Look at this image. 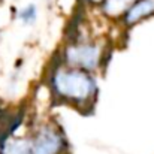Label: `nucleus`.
<instances>
[{
    "label": "nucleus",
    "instance_id": "f257e3e1",
    "mask_svg": "<svg viewBox=\"0 0 154 154\" xmlns=\"http://www.w3.org/2000/svg\"><path fill=\"white\" fill-rule=\"evenodd\" d=\"M45 85L57 105L69 106L82 114H90L99 97L96 73L67 66L57 58L47 69Z\"/></svg>",
    "mask_w": 154,
    "mask_h": 154
},
{
    "label": "nucleus",
    "instance_id": "f03ea898",
    "mask_svg": "<svg viewBox=\"0 0 154 154\" xmlns=\"http://www.w3.org/2000/svg\"><path fill=\"white\" fill-rule=\"evenodd\" d=\"M109 55L111 45L103 36H94L90 32L78 29L76 33H69L55 58L67 66L97 75L105 69Z\"/></svg>",
    "mask_w": 154,
    "mask_h": 154
},
{
    "label": "nucleus",
    "instance_id": "7ed1b4c3",
    "mask_svg": "<svg viewBox=\"0 0 154 154\" xmlns=\"http://www.w3.org/2000/svg\"><path fill=\"white\" fill-rule=\"evenodd\" d=\"M33 154H70V144L63 127L52 118L38 121L30 130Z\"/></svg>",
    "mask_w": 154,
    "mask_h": 154
},
{
    "label": "nucleus",
    "instance_id": "20e7f679",
    "mask_svg": "<svg viewBox=\"0 0 154 154\" xmlns=\"http://www.w3.org/2000/svg\"><path fill=\"white\" fill-rule=\"evenodd\" d=\"M154 17V0H136L120 18L118 24L124 30H130L141 23Z\"/></svg>",
    "mask_w": 154,
    "mask_h": 154
},
{
    "label": "nucleus",
    "instance_id": "39448f33",
    "mask_svg": "<svg viewBox=\"0 0 154 154\" xmlns=\"http://www.w3.org/2000/svg\"><path fill=\"white\" fill-rule=\"evenodd\" d=\"M0 154H33L29 132L26 135L9 133L0 141Z\"/></svg>",
    "mask_w": 154,
    "mask_h": 154
},
{
    "label": "nucleus",
    "instance_id": "423d86ee",
    "mask_svg": "<svg viewBox=\"0 0 154 154\" xmlns=\"http://www.w3.org/2000/svg\"><path fill=\"white\" fill-rule=\"evenodd\" d=\"M136 0H103L102 5L97 8L105 20L108 21H120L124 12L135 3Z\"/></svg>",
    "mask_w": 154,
    "mask_h": 154
},
{
    "label": "nucleus",
    "instance_id": "0eeeda50",
    "mask_svg": "<svg viewBox=\"0 0 154 154\" xmlns=\"http://www.w3.org/2000/svg\"><path fill=\"white\" fill-rule=\"evenodd\" d=\"M15 18H17V21L20 24H23L26 27L35 26L38 23V18H39L38 6L35 3H27V5L18 8L17 12H15Z\"/></svg>",
    "mask_w": 154,
    "mask_h": 154
},
{
    "label": "nucleus",
    "instance_id": "6e6552de",
    "mask_svg": "<svg viewBox=\"0 0 154 154\" xmlns=\"http://www.w3.org/2000/svg\"><path fill=\"white\" fill-rule=\"evenodd\" d=\"M103 0H81V3L87 8H93V9H97L100 5H102Z\"/></svg>",
    "mask_w": 154,
    "mask_h": 154
}]
</instances>
